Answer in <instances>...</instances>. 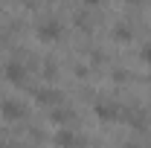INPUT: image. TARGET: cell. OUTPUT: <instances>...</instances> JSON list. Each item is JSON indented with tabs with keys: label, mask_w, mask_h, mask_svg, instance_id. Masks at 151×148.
I'll list each match as a JSON object with an SVG mask.
<instances>
[{
	"label": "cell",
	"mask_w": 151,
	"mask_h": 148,
	"mask_svg": "<svg viewBox=\"0 0 151 148\" xmlns=\"http://www.w3.org/2000/svg\"><path fill=\"white\" fill-rule=\"evenodd\" d=\"M125 148H137V145H131V142H128V145H125Z\"/></svg>",
	"instance_id": "52a82bcc"
},
{
	"label": "cell",
	"mask_w": 151,
	"mask_h": 148,
	"mask_svg": "<svg viewBox=\"0 0 151 148\" xmlns=\"http://www.w3.org/2000/svg\"><path fill=\"white\" fill-rule=\"evenodd\" d=\"M38 35L44 38V41H55L61 35V23L58 20H44L41 26H38Z\"/></svg>",
	"instance_id": "6da1fadb"
},
{
	"label": "cell",
	"mask_w": 151,
	"mask_h": 148,
	"mask_svg": "<svg viewBox=\"0 0 151 148\" xmlns=\"http://www.w3.org/2000/svg\"><path fill=\"white\" fill-rule=\"evenodd\" d=\"M96 113H99L102 119H116V116H119V111H116L113 105H96Z\"/></svg>",
	"instance_id": "277c9868"
},
{
	"label": "cell",
	"mask_w": 151,
	"mask_h": 148,
	"mask_svg": "<svg viewBox=\"0 0 151 148\" xmlns=\"http://www.w3.org/2000/svg\"><path fill=\"white\" fill-rule=\"evenodd\" d=\"M55 139H58V145H84L81 137H73V134H67V131H61Z\"/></svg>",
	"instance_id": "3957f363"
},
{
	"label": "cell",
	"mask_w": 151,
	"mask_h": 148,
	"mask_svg": "<svg viewBox=\"0 0 151 148\" xmlns=\"http://www.w3.org/2000/svg\"><path fill=\"white\" fill-rule=\"evenodd\" d=\"M9 75H12V78L18 81V78H20L23 73H20V67H18V64H9Z\"/></svg>",
	"instance_id": "5b68a950"
},
{
	"label": "cell",
	"mask_w": 151,
	"mask_h": 148,
	"mask_svg": "<svg viewBox=\"0 0 151 148\" xmlns=\"http://www.w3.org/2000/svg\"><path fill=\"white\" fill-rule=\"evenodd\" d=\"M84 3H99V0H84Z\"/></svg>",
	"instance_id": "8992f818"
},
{
	"label": "cell",
	"mask_w": 151,
	"mask_h": 148,
	"mask_svg": "<svg viewBox=\"0 0 151 148\" xmlns=\"http://www.w3.org/2000/svg\"><path fill=\"white\" fill-rule=\"evenodd\" d=\"M23 105H20V102H15V99H6V102H3V116H9V119H20V116H23Z\"/></svg>",
	"instance_id": "7a4b0ae2"
}]
</instances>
